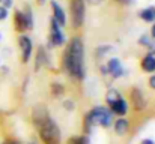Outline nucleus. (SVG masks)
Wrapping results in <instances>:
<instances>
[{"mask_svg":"<svg viewBox=\"0 0 155 144\" xmlns=\"http://www.w3.org/2000/svg\"><path fill=\"white\" fill-rule=\"evenodd\" d=\"M122 93L117 90V89H114V87H110L108 90H107V93H105V104L107 105H110V104H113L117 98H120Z\"/></svg>","mask_w":155,"mask_h":144,"instance_id":"f3484780","label":"nucleus"},{"mask_svg":"<svg viewBox=\"0 0 155 144\" xmlns=\"http://www.w3.org/2000/svg\"><path fill=\"white\" fill-rule=\"evenodd\" d=\"M2 39H3V33L0 32V42H2Z\"/></svg>","mask_w":155,"mask_h":144,"instance_id":"473e14b6","label":"nucleus"},{"mask_svg":"<svg viewBox=\"0 0 155 144\" xmlns=\"http://www.w3.org/2000/svg\"><path fill=\"white\" fill-rule=\"evenodd\" d=\"M50 90H51L53 98H62L65 95V86L62 83H57V81H53L50 84Z\"/></svg>","mask_w":155,"mask_h":144,"instance_id":"dca6fc26","label":"nucleus"},{"mask_svg":"<svg viewBox=\"0 0 155 144\" xmlns=\"http://www.w3.org/2000/svg\"><path fill=\"white\" fill-rule=\"evenodd\" d=\"M84 2H87L89 5H92V6H98V5H101L104 0H84Z\"/></svg>","mask_w":155,"mask_h":144,"instance_id":"a878e982","label":"nucleus"},{"mask_svg":"<svg viewBox=\"0 0 155 144\" xmlns=\"http://www.w3.org/2000/svg\"><path fill=\"white\" fill-rule=\"evenodd\" d=\"M68 144H89V138L86 135H74L68 140Z\"/></svg>","mask_w":155,"mask_h":144,"instance_id":"aec40b11","label":"nucleus"},{"mask_svg":"<svg viewBox=\"0 0 155 144\" xmlns=\"http://www.w3.org/2000/svg\"><path fill=\"white\" fill-rule=\"evenodd\" d=\"M113 129L116 132V135L119 137H124L128 131H130V120L127 117H117L114 122H113Z\"/></svg>","mask_w":155,"mask_h":144,"instance_id":"ddd939ff","label":"nucleus"},{"mask_svg":"<svg viewBox=\"0 0 155 144\" xmlns=\"http://www.w3.org/2000/svg\"><path fill=\"white\" fill-rule=\"evenodd\" d=\"M139 18L143 20L145 23H154L155 21V6H146L139 11Z\"/></svg>","mask_w":155,"mask_h":144,"instance_id":"2eb2a0df","label":"nucleus"},{"mask_svg":"<svg viewBox=\"0 0 155 144\" xmlns=\"http://www.w3.org/2000/svg\"><path fill=\"white\" fill-rule=\"evenodd\" d=\"M140 68H142V71L145 72V74H149V75H152L155 72V56L154 54H146L143 59H142V62H140Z\"/></svg>","mask_w":155,"mask_h":144,"instance_id":"4468645a","label":"nucleus"},{"mask_svg":"<svg viewBox=\"0 0 155 144\" xmlns=\"http://www.w3.org/2000/svg\"><path fill=\"white\" fill-rule=\"evenodd\" d=\"M105 66H107L108 75H110L111 78H114V80H119V78H122V77L127 75V71H125V68L122 66L120 59H117V57L108 59L107 63H105Z\"/></svg>","mask_w":155,"mask_h":144,"instance_id":"6e6552de","label":"nucleus"},{"mask_svg":"<svg viewBox=\"0 0 155 144\" xmlns=\"http://www.w3.org/2000/svg\"><path fill=\"white\" fill-rule=\"evenodd\" d=\"M113 122H114V116L111 114L108 107L98 105V107H94L91 111H87V114L84 116L83 131H84V134H91L95 126L110 128L113 125Z\"/></svg>","mask_w":155,"mask_h":144,"instance_id":"7ed1b4c3","label":"nucleus"},{"mask_svg":"<svg viewBox=\"0 0 155 144\" xmlns=\"http://www.w3.org/2000/svg\"><path fill=\"white\" fill-rule=\"evenodd\" d=\"M69 17H71V27L81 29L86 20V2L84 0H71L69 3Z\"/></svg>","mask_w":155,"mask_h":144,"instance_id":"20e7f679","label":"nucleus"},{"mask_svg":"<svg viewBox=\"0 0 155 144\" xmlns=\"http://www.w3.org/2000/svg\"><path fill=\"white\" fill-rule=\"evenodd\" d=\"M63 108H65L66 111H74V110H75V104H74V101H72L71 98L65 99V101H63Z\"/></svg>","mask_w":155,"mask_h":144,"instance_id":"4be33fe9","label":"nucleus"},{"mask_svg":"<svg viewBox=\"0 0 155 144\" xmlns=\"http://www.w3.org/2000/svg\"><path fill=\"white\" fill-rule=\"evenodd\" d=\"M152 39H155V21L152 23V27H151V35H149Z\"/></svg>","mask_w":155,"mask_h":144,"instance_id":"c756f323","label":"nucleus"},{"mask_svg":"<svg viewBox=\"0 0 155 144\" xmlns=\"http://www.w3.org/2000/svg\"><path fill=\"white\" fill-rule=\"evenodd\" d=\"M148 86H149L151 89H154L155 90V74H152V75L148 78Z\"/></svg>","mask_w":155,"mask_h":144,"instance_id":"393cba45","label":"nucleus"},{"mask_svg":"<svg viewBox=\"0 0 155 144\" xmlns=\"http://www.w3.org/2000/svg\"><path fill=\"white\" fill-rule=\"evenodd\" d=\"M32 120L38 129V135L44 144H62V132L59 125L53 120L45 107H38L33 110Z\"/></svg>","mask_w":155,"mask_h":144,"instance_id":"f03ea898","label":"nucleus"},{"mask_svg":"<svg viewBox=\"0 0 155 144\" xmlns=\"http://www.w3.org/2000/svg\"><path fill=\"white\" fill-rule=\"evenodd\" d=\"M0 66H2V60H0Z\"/></svg>","mask_w":155,"mask_h":144,"instance_id":"f704fd0d","label":"nucleus"},{"mask_svg":"<svg viewBox=\"0 0 155 144\" xmlns=\"http://www.w3.org/2000/svg\"><path fill=\"white\" fill-rule=\"evenodd\" d=\"M45 3V0H38V5H44Z\"/></svg>","mask_w":155,"mask_h":144,"instance_id":"7c9ffc66","label":"nucleus"},{"mask_svg":"<svg viewBox=\"0 0 155 144\" xmlns=\"http://www.w3.org/2000/svg\"><path fill=\"white\" fill-rule=\"evenodd\" d=\"M24 17H26V24H27V30H32L35 27V18H33V12L30 6H26L24 9Z\"/></svg>","mask_w":155,"mask_h":144,"instance_id":"a211bd4d","label":"nucleus"},{"mask_svg":"<svg viewBox=\"0 0 155 144\" xmlns=\"http://www.w3.org/2000/svg\"><path fill=\"white\" fill-rule=\"evenodd\" d=\"M154 42H155V39H152L149 35H142V36L137 39V44H139V45H142V47H145L146 50L151 47Z\"/></svg>","mask_w":155,"mask_h":144,"instance_id":"6ab92c4d","label":"nucleus"},{"mask_svg":"<svg viewBox=\"0 0 155 144\" xmlns=\"http://www.w3.org/2000/svg\"><path fill=\"white\" fill-rule=\"evenodd\" d=\"M29 144H36V143H29Z\"/></svg>","mask_w":155,"mask_h":144,"instance_id":"72a5a7b5","label":"nucleus"},{"mask_svg":"<svg viewBox=\"0 0 155 144\" xmlns=\"http://www.w3.org/2000/svg\"><path fill=\"white\" fill-rule=\"evenodd\" d=\"M116 2L120 5H133L134 3V0H116Z\"/></svg>","mask_w":155,"mask_h":144,"instance_id":"cd10ccee","label":"nucleus"},{"mask_svg":"<svg viewBox=\"0 0 155 144\" xmlns=\"http://www.w3.org/2000/svg\"><path fill=\"white\" fill-rule=\"evenodd\" d=\"M0 5H2L3 8H6L8 11H11V9L14 8V0H2Z\"/></svg>","mask_w":155,"mask_h":144,"instance_id":"b1692460","label":"nucleus"},{"mask_svg":"<svg viewBox=\"0 0 155 144\" xmlns=\"http://www.w3.org/2000/svg\"><path fill=\"white\" fill-rule=\"evenodd\" d=\"M50 8H51V18L60 26V27H66L68 24V21H66V12H65V9L60 6V3L57 2V0H50Z\"/></svg>","mask_w":155,"mask_h":144,"instance_id":"9d476101","label":"nucleus"},{"mask_svg":"<svg viewBox=\"0 0 155 144\" xmlns=\"http://www.w3.org/2000/svg\"><path fill=\"white\" fill-rule=\"evenodd\" d=\"M14 29L15 32L20 33H26L27 32V24H26V17H24V11L23 9H15L14 12Z\"/></svg>","mask_w":155,"mask_h":144,"instance_id":"9b49d317","label":"nucleus"},{"mask_svg":"<svg viewBox=\"0 0 155 144\" xmlns=\"http://www.w3.org/2000/svg\"><path fill=\"white\" fill-rule=\"evenodd\" d=\"M66 44V36L63 27H60L53 18H50V33H48V47L59 48Z\"/></svg>","mask_w":155,"mask_h":144,"instance_id":"39448f33","label":"nucleus"},{"mask_svg":"<svg viewBox=\"0 0 155 144\" xmlns=\"http://www.w3.org/2000/svg\"><path fill=\"white\" fill-rule=\"evenodd\" d=\"M3 144H17V143H12V141H6V143H3Z\"/></svg>","mask_w":155,"mask_h":144,"instance_id":"2f4dec72","label":"nucleus"},{"mask_svg":"<svg viewBox=\"0 0 155 144\" xmlns=\"http://www.w3.org/2000/svg\"><path fill=\"white\" fill-rule=\"evenodd\" d=\"M8 17H9V11L0 5V21H5V20H8Z\"/></svg>","mask_w":155,"mask_h":144,"instance_id":"5701e85b","label":"nucleus"},{"mask_svg":"<svg viewBox=\"0 0 155 144\" xmlns=\"http://www.w3.org/2000/svg\"><path fill=\"white\" fill-rule=\"evenodd\" d=\"M100 72H101V75H104V77L108 75V71H107V66H105V65H101V66H100Z\"/></svg>","mask_w":155,"mask_h":144,"instance_id":"bb28decb","label":"nucleus"},{"mask_svg":"<svg viewBox=\"0 0 155 144\" xmlns=\"http://www.w3.org/2000/svg\"><path fill=\"white\" fill-rule=\"evenodd\" d=\"M130 101H131V104H133V107H134L136 111H143V110H146V107H148L146 95H145V92H143L142 89H139V87H133V89L130 90Z\"/></svg>","mask_w":155,"mask_h":144,"instance_id":"0eeeda50","label":"nucleus"},{"mask_svg":"<svg viewBox=\"0 0 155 144\" xmlns=\"http://www.w3.org/2000/svg\"><path fill=\"white\" fill-rule=\"evenodd\" d=\"M140 144H155V141L152 140V138H145V140L140 141Z\"/></svg>","mask_w":155,"mask_h":144,"instance_id":"c85d7f7f","label":"nucleus"},{"mask_svg":"<svg viewBox=\"0 0 155 144\" xmlns=\"http://www.w3.org/2000/svg\"><path fill=\"white\" fill-rule=\"evenodd\" d=\"M62 54V69L74 81H83L86 77V50L80 36H72Z\"/></svg>","mask_w":155,"mask_h":144,"instance_id":"f257e3e1","label":"nucleus"},{"mask_svg":"<svg viewBox=\"0 0 155 144\" xmlns=\"http://www.w3.org/2000/svg\"><path fill=\"white\" fill-rule=\"evenodd\" d=\"M110 51H113V47H111V45H100V47L97 48V56H98V57H103V56H105V54L110 53Z\"/></svg>","mask_w":155,"mask_h":144,"instance_id":"412c9836","label":"nucleus"},{"mask_svg":"<svg viewBox=\"0 0 155 144\" xmlns=\"http://www.w3.org/2000/svg\"><path fill=\"white\" fill-rule=\"evenodd\" d=\"M48 59L50 57L47 54V50L41 45L39 50H38V53H36V57H35V72H39V69L45 68L48 65V62H50Z\"/></svg>","mask_w":155,"mask_h":144,"instance_id":"f8f14e48","label":"nucleus"},{"mask_svg":"<svg viewBox=\"0 0 155 144\" xmlns=\"http://www.w3.org/2000/svg\"><path fill=\"white\" fill-rule=\"evenodd\" d=\"M0 2H2V0H0Z\"/></svg>","mask_w":155,"mask_h":144,"instance_id":"c9c22d12","label":"nucleus"},{"mask_svg":"<svg viewBox=\"0 0 155 144\" xmlns=\"http://www.w3.org/2000/svg\"><path fill=\"white\" fill-rule=\"evenodd\" d=\"M17 44H18V48H20L21 62L24 65L29 63L30 59H32V54H33V41L26 33H20L18 38H17Z\"/></svg>","mask_w":155,"mask_h":144,"instance_id":"423d86ee","label":"nucleus"},{"mask_svg":"<svg viewBox=\"0 0 155 144\" xmlns=\"http://www.w3.org/2000/svg\"><path fill=\"white\" fill-rule=\"evenodd\" d=\"M107 107H108V110L111 111V114H113V116H117V117H125V116L128 114V110H130L128 101H127L124 96L117 98L113 104H110V105H107Z\"/></svg>","mask_w":155,"mask_h":144,"instance_id":"1a4fd4ad","label":"nucleus"}]
</instances>
